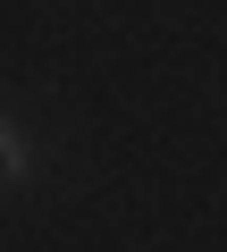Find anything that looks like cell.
<instances>
[{"label":"cell","mask_w":227,"mask_h":252,"mask_svg":"<svg viewBox=\"0 0 227 252\" xmlns=\"http://www.w3.org/2000/svg\"><path fill=\"white\" fill-rule=\"evenodd\" d=\"M0 177H9V185L34 177V143H26V126H0Z\"/></svg>","instance_id":"obj_1"}]
</instances>
